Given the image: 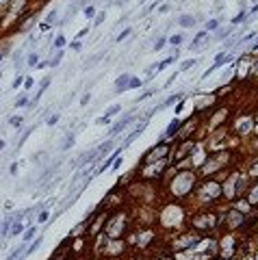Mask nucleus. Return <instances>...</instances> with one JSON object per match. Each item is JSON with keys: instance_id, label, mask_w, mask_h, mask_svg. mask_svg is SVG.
Listing matches in <instances>:
<instances>
[{"instance_id": "f257e3e1", "label": "nucleus", "mask_w": 258, "mask_h": 260, "mask_svg": "<svg viewBox=\"0 0 258 260\" xmlns=\"http://www.w3.org/2000/svg\"><path fill=\"white\" fill-rule=\"evenodd\" d=\"M130 121H133V115H126V117H124L122 121H117V124H115L113 128H111V137H113V135H117V132H122V130L126 128V126L130 124Z\"/></svg>"}, {"instance_id": "f03ea898", "label": "nucleus", "mask_w": 258, "mask_h": 260, "mask_svg": "<svg viewBox=\"0 0 258 260\" xmlns=\"http://www.w3.org/2000/svg\"><path fill=\"white\" fill-rule=\"evenodd\" d=\"M130 78H133V76H128V74L119 76V78H117V82H115V89H117V91H126V89H128V82H130Z\"/></svg>"}, {"instance_id": "7ed1b4c3", "label": "nucleus", "mask_w": 258, "mask_h": 260, "mask_svg": "<svg viewBox=\"0 0 258 260\" xmlns=\"http://www.w3.org/2000/svg\"><path fill=\"white\" fill-rule=\"evenodd\" d=\"M226 61H228V57H226V54H223V52H221V54H219V57L215 59V65H213V67H208V69H206V76H208V74H211V72H215L217 67H221V65H223V63H226Z\"/></svg>"}, {"instance_id": "20e7f679", "label": "nucleus", "mask_w": 258, "mask_h": 260, "mask_svg": "<svg viewBox=\"0 0 258 260\" xmlns=\"http://www.w3.org/2000/svg\"><path fill=\"white\" fill-rule=\"evenodd\" d=\"M178 128H180V121H176V119H174L172 124H169V128H167V132H165V135H167V137H174L176 132H178Z\"/></svg>"}, {"instance_id": "39448f33", "label": "nucleus", "mask_w": 258, "mask_h": 260, "mask_svg": "<svg viewBox=\"0 0 258 260\" xmlns=\"http://www.w3.org/2000/svg\"><path fill=\"white\" fill-rule=\"evenodd\" d=\"M119 111H122V104H113V106L106 111V117H113V115H115V113H119Z\"/></svg>"}, {"instance_id": "423d86ee", "label": "nucleus", "mask_w": 258, "mask_h": 260, "mask_svg": "<svg viewBox=\"0 0 258 260\" xmlns=\"http://www.w3.org/2000/svg\"><path fill=\"white\" fill-rule=\"evenodd\" d=\"M180 24H182V26H191V24H193V18H191V15H182V18H180Z\"/></svg>"}, {"instance_id": "0eeeda50", "label": "nucleus", "mask_w": 258, "mask_h": 260, "mask_svg": "<svg viewBox=\"0 0 258 260\" xmlns=\"http://www.w3.org/2000/svg\"><path fill=\"white\" fill-rule=\"evenodd\" d=\"M22 232V223H20V217H18V221L13 223V228H11V234H20Z\"/></svg>"}, {"instance_id": "6e6552de", "label": "nucleus", "mask_w": 258, "mask_h": 260, "mask_svg": "<svg viewBox=\"0 0 258 260\" xmlns=\"http://www.w3.org/2000/svg\"><path fill=\"white\" fill-rule=\"evenodd\" d=\"M61 59H63V54L59 52V54H57V57H54V59H52V61H50V63H48V65H50V67H57V65L61 63Z\"/></svg>"}, {"instance_id": "1a4fd4ad", "label": "nucleus", "mask_w": 258, "mask_h": 260, "mask_svg": "<svg viewBox=\"0 0 258 260\" xmlns=\"http://www.w3.org/2000/svg\"><path fill=\"white\" fill-rule=\"evenodd\" d=\"M63 46H65V37L59 35L57 39H54V48H63Z\"/></svg>"}, {"instance_id": "9d476101", "label": "nucleus", "mask_w": 258, "mask_h": 260, "mask_svg": "<svg viewBox=\"0 0 258 260\" xmlns=\"http://www.w3.org/2000/svg\"><path fill=\"white\" fill-rule=\"evenodd\" d=\"M41 241H43V239H41V236H39V239H37V241H35V243H33V245L28 247V251H26V254H33V251H35V249H37V247H39V245H41Z\"/></svg>"}, {"instance_id": "9b49d317", "label": "nucleus", "mask_w": 258, "mask_h": 260, "mask_svg": "<svg viewBox=\"0 0 258 260\" xmlns=\"http://www.w3.org/2000/svg\"><path fill=\"white\" fill-rule=\"evenodd\" d=\"M135 87H141V80H139V78H130V82H128V89H135Z\"/></svg>"}, {"instance_id": "f8f14e48", "label": "nucleus", "mask_w": 258, "mask_h": 260, "mask_svg": "<svg viewBox=\"0 0 258 260\" xmlns=\"http://www.w3.org/2000/svg\"><path fill=\"white\" fill-rule=\"evenodd\" d=\"M180 98H182V93H176V96H172L165 104H163V106H169V104H174V100H180Z\"/></svg>"}, {"instance_id": "ddd939ff", "label": "nucleus", "mask_w": 258, "mask_h": 260, "mask_svg": "<svg viewBox=\"0 0 258 260\" xmlns=\"http://www.w3.org/2000/svg\"><path fill=\"white\" fill-rule=\"evenodd\" d=\"M180 41H182V35H174L172 39H169V43H172V46H178Z\"/></svg>"}, {"instance_id": "4468645a", "label": "nucleus", "mask_w": 258, "mask_h": 260, "mask_svg": "<svg viewBox=\"0 0 258 260\" xmlns=\"http://www.w3.org/2000/svg\"><path fill=\"white\" fill-rule=\"evenodd\" d=\"M33 236H35V228H28V230H26V234H24V241H30Z\"/></svg>"}, {"instance_id": "2eb2a0df", "label": "nucleus", "mask_w": 258, "mask_h": 260, "mask_svg": "<svg viewBox=\"0 0 258 260\" xmlns=\"http://www.w3.org/2000/svg\"><path fill=\"white\" fill-rule=\"evenodd\" d=\"M72 145H74V137H67L65 143H63V150H67V147H72Z\"/></svg>"}, {"instance_id": "dca6fc26", "label": "nucleus", "mask_w": 258, "mask_h": 260, "mask_svg": "<svg viewBox=\"0 0 258 260\" xmlns=\"http://www.w3.org/2000/svg\"><path fill=\"white\" fill-rule=\"evenodd\" d=\"M217 24H219L217 20H211V22L206 24V30H215V28H217Z\"/></svg>"}, {"instance_id": "f3484780", "label": "nucleus", "mask_w": 258, "mask_h": 260, "mask_svg": "<svg viewBox=\"0 0 258 260\" xmlns=\"http://www.w3.org/2000/svg\"><path fill=\"white\" fill-rule=\"evenodd\" d=\"M245 18H247V15H245V13H239V15H237V18H234V20H232V24H239V22H243Z\"/></svg>"}, {"instance_id": "a211bd4d", "label": "nucleus", "mask_w": 258, "mask_h": 260, "mask_svg": "<svg viewBox=\"0 0 258 260\" xmlns=\"http://www.w3.org/2000/svg\"><path fill=\"white\" fill-rule=\"evenodd\" d=\"M193 65H195V61H186V63H182V67H180V69H189V67H193Z\"/></svg>"}, {"instance_id": "6ab92c4d", "label": "nucleus", "mask_w": 258, "mask_h": 260, "mask_svg": "<svg viewBox=\"0 0 258 260\" xmlns=\"http://www.w3.org/2000/svg\"><path fill=\"white\" fill-rule=\"evenodd\" d=\"M163 46H165V39H158L154 43V50H163Z\"/></svg>"}, {"instance_id": "aec40b11", "label": "nucleus", "mask_w": 258, "mask_h": 260, "mask_svg": "<svg viewBox=\"0 0 258 260\" xmlns=\"http://www.w3.org/2000/svg\"><path fill=\"white\" fill-rule=\"evenodd\" d=\"M37 61H39L37 54H30V57H28V65H37Z\"/></svg>"}, {"instance_id": "412c9836", "label": "nucleus", "mask_w": 258, "mask_h": 260, "mask_svg": "<svg viewBox=\"0 0 258 260\" xmlns=\"http://www.w3.org/2000/svg\"><path fill=\"white\" fill-rule=\"evenodd\" d=\"M128 35H130V28H126V30L122 33V35L117 37V41H122V39H126V37H128Z\"/></svg>"}, {"instance_id": "4be33fe9", "label": "nucleus", "mask_w": 258, "mask_h": 260, "mask_svg": "<svg viewBox=\"0 0 258 260\" xmlns=\"http://www.w3.org/2000/svg\"><path fill=\"white\" fill-rule=\"evenodd\" d=\"M85 15H87V18H93V7H87L85 9Z\"/></svg>"}, {"instance_id": "5701e85b", "label": "nucleus", "mask_w": 258, "mask_h": 260, "mask_svg": "<svg viewBox=\"0 0 258 260\" xmlns=\"http://www.w3.org/2000/svg\"><path fill=\"white\" fill-rule=\"evenodd\" d=\"M57 121H59V115H52V117H50V119H48V124H50V126H52V124H57Z\"/></svg>"}, {"instance_id": "b1692460", "label": "nucleus", "mask_w": 258, "mask_h": 260, "mask_svg": "<svg viewBox=\"0 0 258 260\" xmlns=\"http://www.w3.org/2000/svg\"><path fill=\"white\" fill-rule=\"evenodd\" d=\"M48 217H50V215H48V213H46V210H43V213H41V215H39V221H46V219H48Z\"/></svg>"}, {"instance_id": "393cba45", "label": "nucleus", "mask_w": 258, "mask_h": 260, "mask_svg": "<svg viewBox=\"0 0 258 260\" xmlns=\"http://www.w3.org/2000/svg\"><path fill=\"white\" fill-rule=\"evenodd\" d=\"M20 85H22V78H15V80H13V89H18Z\"/></svg>"}, {"instance_id": "a878e982", "label": "nucleus", "mask_w": 258, "mask_h": 260, "mask_svg": "<svg viewBox=\"0 0 258 260\" xmlns=\"http://www.w3.org/2000/svg\"><path fill=\"white\" fill-rule=\"evenodd\" d=\"M11 124H13V126H20L22 119H20V117H13V119H11Z\"/></svg>"}, {"instance_id": "bb28decb", "label": "nucleus", "mask_w": 258, "mask_h": 260, "mask_svg": "<svg viewBox=\"0 0 258 260\" xmlns=\"http://www.w3.org/2000/svg\"><path fill=\"white\" fill-rule=\"evenodd\" d=\"M26 102H28V100H26V98H20V100H18V106H24Z\"/></svg>"}, {"instance_id": "cd10ccee", "label": "nucleus", "mask_w": 258, "mask_h": 260, "mask_svg": "<svg viewBox=\"0 0 258 260\" xmlns=\"http://www.w3.org/2000/svg\"><path fill=\"white\" fill-rule=\"evenodd\" d=\"M24 87H26V89H30V87H33V80H30V78L24 80Z\"/></svg>"}, {"instance_id": "c85d7f7f", "label": "nucleus", "mask_w": 258, "mask_h": 260, "mask_svg": "<svg viewBox=\"0 0 258 260\" xmlns=\"http://www.w3.org/2000/svg\"><path fill=\"white\" fill-rule=\"evenodd\" d=\"M2 147H4V141H2V139H0V150H2Z\"/></svg>"}]
</instances>
